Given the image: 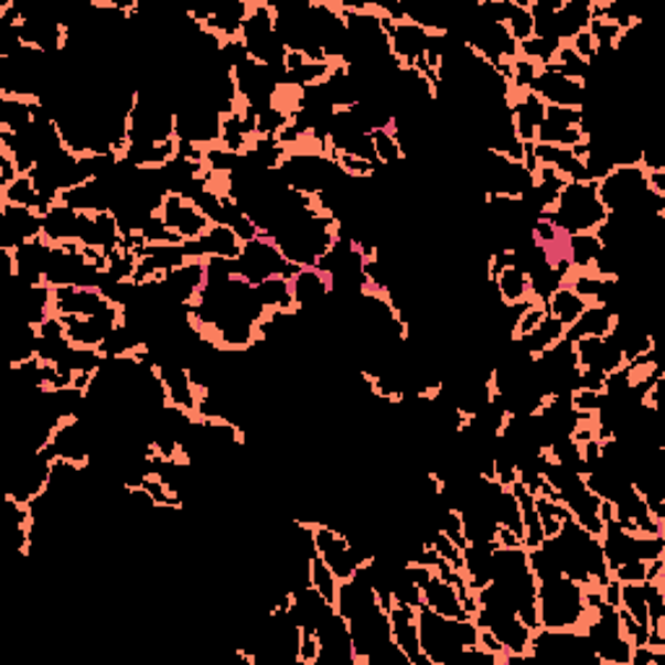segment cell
I'll use <instances>...</instances> for the list:
<instances>
[{
    "label": "cell",
    "mask_w": 665,
    "mask_h": 665,
    "mask_svg": "<svg viewBox=\"0 0 665 665\" xmlns=\"http://www.w3.org/2000/svg\"><path fill=\"white\" fill-rule=\"evenodd\" d=\"M496 546H504V549H521L523 538L517 536V533L502 528V525H496Z\"/></svg>",
    "instance_id": "cell-44"
},
{
    "label": "cell",
    "mask_w": 665,
    "mask_h": 665,
    "mask_svg": "<svg viewBox=\"0 0 665 665\" xmlns=\"http://www.w3.org/2000/svg\"><path fill=\"white\" fill-rule=\"evenodd\" d=\"M530 92H536L546 107L582 109L584 101H588V89H584L582 82H575V78H567L549 68H538Z\"/></svg>",
    "instance_id": "cell-16"
},
{
    "label": "cell",
    "mask_w": 665,
    "mask_h": 665,
    "mask_svg": "<svg viewBox=\"0 0 665 665\" xmlns=\"http://www.w3.org/2000/svg\"><path fill=\"white\" fill-rule=\"evenodd\" d=\"M510 109H513V126L523 146H536L538 128L546 120V105L536 92L525 89L510 94Z\"/></svg>",
    "instance_id": "cell-23"
},
{
    "label": "cell",
    "mask_w": 665,
    "mask_h": 665,
    "mask_svg": "<svg viewBox=\"0 0 665 665\" xmlns=\"http://www.w3.org/2000/svg\"><path fill=\"white\" fill-rule=\"evenodd\" d=\"M42 237V214L34 208L0 203V250H19Z\"/></svg>",
    "instance_id": "cell-17"
},
{
    "label": "cell",
    "mask_w": 665,
    "mask_h": 665,
    "mask_svg": "<svg viewBox=\"0 0 665 665\" xmlns=\"http://www.w3.org/2000/svg\"><path fill=\"white\" fill-rule=\"evenodd\" d=\"M312 530V540H315L318 557L331 567V572L339 577L341 582H346L372 559V554L362 551L360 546H354L343 536V530L333 528L323 521H307Z\"/></svg>",
    "instance_id": "cell-11"
},
{
    "label": "cell",
    "mask_w": 665,
    "mask_h": 665,
    "mask_svg": "<svg viewBox=\"0 0 665 665\" xmlns=\"http://www.w3.org/2000/svg\"><path fill=\"white\" fill-rule=\"evenodd\" d=\"M112 307L107 294L94 287L53 289V315L57 318H94Z\"/></svg>",
    "instance_id": "cell-20"
},
{
    "label": "cell",
    "mask_w": 665,
    "mask_h": 665,
    "mask_svg": "<svg viewBox=\"0 0 665 665\" xmlns=\"http://www.w3.org/2000/svg\"><path fill=\"white\" fill-rule=\"evenodd\" d=\"M565 335H567V328L561 325L559 320H554L551 315H546L536 328H533L530 333H525L523 339H513V341L521 343V346L525 351H528L533 360H538V356L544 354V351H549L554 346V343H559L561 339H565Z\"/></svg>",
    "instance_id": "cell-31"
},
{
    "label": "cell",
    "mask_w": 665,
    "mask_h": 665,
    "mask_svg": "<svg viewBox=\"0 0 665 665\" xmlns=\"http://www.w3.org/2000/svg\"><path fill=\"white\" fill-rule=\"evenodd\" d=\"M481 182H484L486 195H500V199H523L533 187V174L521 162L502 157V153L481 149L479 153Z\"/></svg>",
    "instance_id": "cell-13"
},
{
    "label": "cell",
    "mask_w": 665,
    "mask_h": 665,
    "mask_svg": "<svg viewBox=\"0 0 665 665\" xmlns=\"http://www.w3.org/2000/svg\"><path fill=\"white\" fill-rule=\"evenodd\" d=\"M255 291H258L262 310H266L268 315H291V312H297L294 297H291V281L283 279V276L258 283Z\"/></svg>",
    "instance_id": "cell-30"
},
{
    "label": "cell",
    "mask_w": 665,
    "mask_h": 665,
    "mask_svg": "<svg viewBox=\"0 0 665 665\" xmlns=\"http://www.w3.org/2000/svg\"><path fill=\"white\" fill-rule=\"evenodd\" d=\"M229 270L234 279H243L250 287H258V283L276 279V276H283V279L291 281L302 268L289 262L287 255L281 253V247L273 239L266 237V234H258L250 243H245L237 260H229Z\"/></svg>",
    "instance_id": "cell-9"
},
{
    "label": "cell",
    "mask_w": 665,
    "mask_h": 665,
    "mask_svg": "<svg viewBox=\"0 0 665 665\" xmlns=\"http://www.w3.org/2000/svg\"><path fill=\"white\" fill-rule=\"evenodd\" d=\"M141 237H143L146 245H182V239L178 237V234L167 229L164 222L159 216H153L151 222L143 226Z\"/></svg>",
    "instance_id": "cell-41"
},
{
    "label": "cell",
    "mask_w": 665,
    "mask_h": 665,
    "mask_svg": "<svg viewBox=\"0 0 665 665\" xmlns=\"http://www.w3.org/2000/svg\"><path fill=\"white\" fill-rule=\"evenodd\" d=\"M239 42H243L247 55H250L255 63L266 65L270 71H279L283 76V55H287V47H283L279 32H276L273 3L253 0L243 24V34H239Z\"/></svg>",
    "instance_id": "cell-8"
},
{
    "label": "cell",
    "mask_w": 665,
    "mask_h": 665,
    "mask_svg": "<svg viewBox=\"0 0 665 665\" xmlns=\"http://www.w3.org/2000/svg\"><path fill=\"white\" fill-rule=\"evenodd\" d=\"M335 611L346 619L356 665H411L390 634V619L379 603L367 567L339 584Z\"/></svg>",
    "instance_id": "cell-1"
},
{
    "label": "cell",
    "mask_w": 665,
    "mask_h": 665,
    "mask_svg": "<svg viewBox=\"0 0 665 665\" xmlns=\"http://www.w3.org/2000/svg\"><path fill=\"white\" fill-rule=\"evenodd\" d=\"M546 68L554 73H561V76H567V78H575V82H582V84L588 82V76H590V63L582 61L569 42L557 50V55H554V61L546 65Z\"/></svg>",
    "instance_id": "cell-36"
},
{
    "label": "cell",
    "mask_w": 665,
    "mask_h": 665,
    "mask_svg": "<svg viewBox=\"0 0 665 665\" xmlns=\"http://www.w3.org/2000/svg\"><path fill=\"white\" fill-rule=\"evenodd\" d=\"M489 590L507 609H513L533 632L538 630V580L530 569L528 549L525 546H521V549L494 546Z\"/></svg>",
    "instance_id": "cell-3"
},
{
    "label": "cell",
    "mask_w": 665,
    "mask_h": 665,
    "mask_svg": "<svg viewBox=\"0 0 665 665\" xmlns=\"http://www.w3.org/2000/svg\"><path fill=\"white\" fill-rule=\"evenodd\" d=\"M34 99L11 97V94H0V130L9 133H24L34 126Z\"/></svg>",
    "instance_id": "cell-29"
},
{
    "label": "cell",
    "mask_w": 665,
    "mask_h": 665,
    "mask_svg": "<svg viewBox=\"0 0 665 665\" xmlns=\"http://www.w3.org/2000/svg\"><path fill=\"white\" fill-rule=\"evenodd\" d=\"M561 45L554 40H540V36H530V40H525L517 45V57H523V61H528L533 65H538V68H546L554 61V55H557V50Z\"/></svg>",
    "instance_id": "cell-40"
},
{
    "label": "cell",
    "mask_w": 665,
    "mask_h": 665,
    "mask_svg": "<svg viewBox=\"0 0 665 665\" xmlns=\"http://www.w3.org/2000/svg\"><path fill=\"white\" fill-rule=\"evenodd\" d=\"M536 510H538V517H540V528H544V536L546 538H554L561 528V523L567 521L569 510L565 507L561 502H554L549 500V496L544 494H536Z\"/></svg>",
    "instance_id": "cell-39"
},
{
    "label": "cell",
    "mask_w": 665,
    "mask_h": 665,
    "mask_svg": "<svg viewBox=\"0 0 665 665\" xmlns=\"http://www.w3.org/2000/svg\"><path fill=\"white\" fill-rule=\"evenodd\" d=\"M582 632H584V637H588L590 647H593V655L598 663H605V665H630L632 663L634 645L624 634V630H621L616 605L603 601L598 609L590 611Z\"/></svg>",
    "instance_id": "cell-10"
},
{
    "label": "cell",
    "mask_w": 665,
    "mask_h": 665,
    "mask_svg": "<svg viewBox=\"0 0 665 665\" xmlns=\"http://www.w3.org/2000/svg\"><path fill=\"white\" fill-rule=\"evenodd\" d=\"M78 224H82V211L57 201L55 206L42 216V239H47L50 245L78 243Z\"/></svg>",
    "instance_id": "cell-25"
},
{
    "label": "cell",
    "mask_w": 665,
    "mask_h": 665,
    "mask_svg": "<svg viewBox=\"0 0 665 665\" xmlns=\"http://www.w3.org/2000/svg\"><path fill=\"white\" fill-rule=\"evenodd\" d=\"M151 364H153V372H157L159 383L164 387L167 406L199 416L201 393L199 387L193 385V379H190V372L185 364L178 360H153Z\"/></svg>",
    "instance_id": "cell-15"
},
{
    "label": "cell",
    "mask_w": 665,
    "mask_h": 665,
    "mask_svg": "<svg viewBox=\"0 0 665 665\" xmlns=\"http://www.w3.org/2000/svg\"><path fill=\"white\" fill-rule=\"evenodd\" d=\"M479 609L473 621L481 626V630H489L500 640V645L504 647V665L515 663V661H528L530 653V640H533V630L525 621L517 616L513 609H507L500 598H496L489 584L484 590L476 593Z\"/></svg>",
    "instance_id": "cell-7"
},
{
    "label": "cell",
    "mask_w": 665,
    "mask_h": 665,
    "mask_svg": "<svg viewBox=\"0 0 665 665\" xmlns=\"http://www.w3.org/2000/svg\"><path fill=\"white\" fill-rule=\"evenodd\" d=\"M9 348H11V364L29 362L36 356V328L29 323H13L11 335H9Z\"/></svg>",
    "instance_id": "cell-38"
},
{
    "label": "cell",
    "mask_w": 665,
    "mask_h": 665,
    "mask_svg": "<svg viewBox=\"0 0 665 665\" xmlns=\"http://www.w3.org/2000/svg\"><path fill=\"white\" fill-rule=\"evenodd\" d=\"M414 605L393 601L387 619H390V634L400 653L408 657L411 665H429L427 657L421 653V637H419V616H416Z\"/></svg>",
    "instance_id": "cell-22"
},
{
    "label": "cell",
    "mask_w": 665,
    "mask_h": 665,
    "mask_svg": "<svg viewBox=\"0 0 665 665\" xmlns=\"http://www.w3.org/2000/svg\"><path fill=\"white\" fill-rule=\"evenodd\" d=\"M55 455L50 450L29 452L21 450L19 458H13L11 473H9V492L6 496L17 500L21 504H32L36 496H42L50 486V476H53Z\"/></svg>",
    "instance_id": "cell-12"
},
{
    "label": "cell",
    "mask_w": 665,
    "mask_h": 665,
    "mask_svg": "<svg viewBox=\"0 0 665 665\" xmlns=\"http://www.w3.org/2000/svg\"><path fill=\"white\" fill-rule=\"evenodd\" d=\"M603 245L596 234H575L567 239V258L572 262V270H590Z\"/></svg>",
    "instance_id": "cell-34"
},
{
    "label": "cell",
    "mask_w": 665,
    "mask_h": 665,
    "mask_svg": "<svg viewBox=\"0 0 665 665\" xmlns=\"http://www.w3.org/2000/svg\"><path fill=\"white\" fill-rule=\"evenodd\" d=\"M605 216H609V211L603 208L596 180L567 182V185L559 190L551 208L544 214V218H549L567 237H575V234H596L598 226L605 222Z\"/></svg>",
    "instance_id": "cell-6"
},
{
    "label": "cell",
    "mask_w": 665,
    "mask_h": 665,
    "mask_svg": "<svg viewBox=\"0 0 665 665\" xmlns=\"http://www.w3.org/2000/svg\"><path fill=\"white\" fill-rule=\"evenodd\" d=\"M331 291H333V281L328 279L320 268L299 270L294 279H291V297H294L297 315L318 310V307L331 297Z\"/></svg>",
    "instance_id": "cell-24"
},
{
    "label": "cell",
    "mask_w": 665,
    "mask_h": 665,
    "mask_svg": "<svg viewBox=\"0 0 665 665\" xmlns=\"http://www.w3.org/2000/svg\"><path fill=\"white\" fill-rule=\"evenodd\" d=\"M206 279H208L206 260H187L182 268L167 273L164 279L159 281V289H162V294L170 304L193 307L199 302L203 287H206Z\"/></svg>",
    "instance_id": "cell-18"
},
{
    "label": "cell",
    "mask_w": 665,
    "mask_h": 665,
    "mask_svg": "<svg viewBox=\"0 0 665 665\" xmlns=\"http://www.w3.org/2000/svg\"><path fill=\"white\" fill-rule=\"evenodd\" d=\"M616 325V310L611 304H588L580 318L567 328V341L577 339H603Z\"/></svg>",
    "instance_id": "cell-26"
},
{
    "label": "cell",
    "mask_w": 665,
    "mask_h": 665,
    "mask_svg": "<svg viewBox=\"0 0 665 665\" xmlns=\"http://www.w3.org/2000/svg\"><path fill=\"white\" fill-rule=\"evenodd\" d=\"M157 216L162 218L167 229L178 234L182 243H193V239L203 237L211 229L208 216L195 206L193 199L182 193H164Z\"/></svg>",
    "instance_id": "cell-14"
},
{
    "label": "cell",
    "mask_w": 665,
    "mask_h": 665,
    "mask_svg": "<svg viewBox=\"0 0 665 665\" xmlns=\"http://www.w3.org/2000/svg\"><path fill=\"white\" fill-rule=\"evenodd\" d=\"M544 546L549 549L551 557L557 559L561 572H565L569 580L580 582L582 588H590V584L603 588V584L611 580L601 538L593 536L590 530H584L575 517H567V521L561 523L557 536L546 538Z\"/></svg>",
    "instance_id": "cell-2"
},
{
    "label": "cell",
    "mask_w": 665,
    "mask_h": 665,
    "mask_svg": "<svg viewBox=\"0 0 665 665\" xmlns=\"http://www.w3.org/2000/svg\"><path fill=\"white\" fill-rule=\"evenodd\" d=\"M372 141H375V153H377V164L379 167H396L400 162H406L404 149H400V141H398L396 126L372 130Z\"/></svg>",
    "instance_id": "cell-35"
},
{
    "label": "cell",
    "mask_w": 665,
    "mask_h": 665,
    "mask_svg": "<svg viewBox=\"0 0 665 665\" xmlns=\"http://www.w3.org/2000/svg\"><path fill=\"white\" fill-rule=\"evenodd\" d=\"M489 283H492V281H489ZM494 289H496V294H500L504 307L521 304V302H525V299H530L528 273H525V270L517 268V266L504 268L502 273L496 276Z\"/></svg>",
    "instance_id": "cell-32"
},
{
    "label": "cell",
    "mask_w": 665,
    "mask_h": 665,
    "mask_svg": "<svg viewBox=\"0 0 665 665\" xmlns=\"http://www.w3.org/2000/svg\"><path fill=\"white\" fill-rule=\"evenodd\" d=\"M584 307H588V302H584L577 291L569 289L567 283H561V287L551 294L549 302H546V315H551L554 320H559L561 325L569 328L582 315Z\"/></svg>",
    "instance_id": "cell-33"
},
{
    "label": "cell",
    "mask_w": 665,
    "mask_h": 665,
    "mask_svg": "<svg viewBox=\"0 0 665 665\" xmlns=\"http://www.w3.org/2000/svg\"><path fill=\"white\" fill-rule=\"evenodd\" d=\"M245 243L237 237V232L224 224H211V229L203 237L185 243V253L190 260H237Z\"/></svg>",
    "instance_id": "cell-21"
},
{
    "label": "cell",
    "mask_w": 665,
    "mask_h": 665,
    "mask_svg": "<svg viewBox=\"0 0 665 665\" xmlns=\"http://www.w3.org/2000/svg\"><path fill=\"white\" fill-rule=\"evenodd\" d=\"M0 203H11V206H24V208H34L36 214L45 216L50 208L55 206L57 201H50L47 195H42L40 190L34 187V182L29 174H21L17 182H11L9 187H0Z\"/></svg>",
    "instance_id": "cell-28"
},
{
    "label": "cell",
    "mask_w": 665,
    "mask_h": 665,
    "mask_svg": "<svg viewBox=\"0 0 665 665\" xmlns=\"http://www.w3.org/2000/svg\"><path fill=\"white\" fill-rule=\"evenodd\" d=\"M320 661V640L315 630L302 626V640H299V665H318Z\"/></svg>",
    "instance_id": "cell-42"
},
{
    "label": "cell",
    "mask_w": 665,
    "mask_h": 665,
    "mask_svg": "<svg viewBox=\"0 0 665 665\" xmlns=\"http://www.w3.org/2000/svg\"><path fill=\"white\" fill-rule=\"evenodd\" d=\"M421 653L429 665H455L468 647H479L481 626L473 619H448L419 605Z\"/></svg>",
    "instance_id": "cell-4"
},
{
    "label": "cell",
    "mask_w": 665,
    "mask_h": 665,
    "mask_svg": "<svg viewBox=\"0 0 665 665\" xmlns=\"http://www.w3.org/2000/svg\"><path fill=\"white\" fill-rule=\"evenodd\" d=\"M536 151L538 167H549V170L559 172L567 182H582L588 180V172H584V162L577 159L572 149H559V146H533Z\"/></svg>",
    "instance_id": "cell-27"
},
{
    "label": "cell",
    "mask_w": 665,
    "mask_h": 665,
    "mask_svg": "<svg viewBox=\"0 0 665 665\" xmlns=\"http://www.w3.org/2000/svg\"><path fill=\"white\" fill-rule=\"evenodd\" d=\"M580 126H582V109L546 107V120L544 126L538 128L536 143L559 146V149H575V146L588 141Z\"/></svg>",
    "instance_id": "cell-19"
},
{
    "label": "cell",
    "mask_w": 665,
    "mask_h": 665,
    "mask_svg": "<svg viewBox=\"0 0 665 665\" xmlns=\"http://www.w3.org/2000/svg\"><path fill=\"white\" fill-rule=\"evenodd\" d=\"M310 584L318 590V596L323 598L328 605H333V609H335V601H339L341 580L331 572V567H328L325 561L318 557V554L310 559Z\"/></svg>",
    "instance_id": "cell-37"
},
{
    "label": "cell",
    "mask_w": 665,
    "mask_h": 665,
    "mask_svg": "<svg viewBox=\"0 0 665 665\" xmlns=\"http://www.w3.org/2000/svg\"><path fill=\"white\" fill-rule=\"evenodd\" d=\"M590 616L584 588L565 572L538 580V630H582Z\"/></svg>",
    "instance_id": "cell-5"
},
{
    "label": "cell",
    "mask_w": 665,
    "mask_h": 665,
    "mask_svg": "<svg viewBox=\"0 0 665 665\" xmlns=\"http://www.w3.org/2000/svg\"><path fill=\"white\" fill-rule=\"evenodd\" d=\"M569 45H572V50L577 55L582 57V61H588V63H593V57H596V40L593 36H590V32L588 29H584V32H580L575 36L572 42H569Z\"/></svg>",
    "instance_id": "cell-43"
}]
</instances>
